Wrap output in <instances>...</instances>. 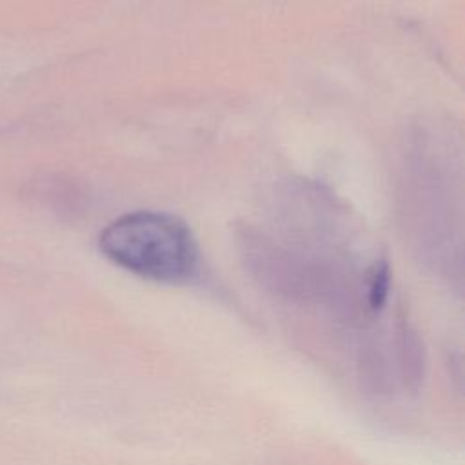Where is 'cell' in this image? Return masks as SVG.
<instances>
[{
  "mask_svg": "<svg viewBox=\"0 0 465 465\" xmlns=\"http://www.w3.org/2000/svg\"><path fill=\"white\" fill-rule=\"evenodd\" d=\"M102 254L140 278L160 283L189 280L198 265V245L180 218L158 211L127 213L98 238Z\"/></svg>",
  "mask_w": 465,
  "mask_h": 465,
  "instance_id": "6da1fadb",
  "label": "cell"
},
{
  "mask_svg": "<svg viewBox=\"0 0 465 465\" xmlns=\"http://www.w3.org/2000/svg\"><path fill=\"white\" fill-rule=\"evenodd\" d=\"M358 378L371 394H389L394 387L392 360L380 341L367 340L358 347Z\"/></svg>",
  "mask_w": 465,
  "mask_h": 465,
  "instance_id": "3957f363",
  "label": "cell"
},
{
  "mask_svg": "<svg viewBox=\"0 0 465 465\" xmlns=\"http://www.w3.org/2000/svg\"><path fill=\"white\" fill-rule=\"evenodd\" d=\"M389 289H391L389 265L383 260L374 262L372 267L367 271V276H365V285H363L365 307L371 312H380L385 307Z\"/></svg>",
  "mask_w": 465,
  "mask_h": 465,
  "instance_id": "277c9868",
  "label": "cell"
},
{
  "mask_svg": "<svg viewBox=\"0 0 465 465\" xmlns=\"http://www.w3.org/2000/svg\"><path fill=\"white\" fill-rule=\"evenodd\" d=\"M391 347L392 369L398 376L396 380L409 392H420L427 376V349L416 327L405 318L398 320Z\"/></svg>",
  "mask_w": 465,
  "mask_h": 465,
  "instance_id": "7a4b0ae2",
  "label": "cell"
}]
</instances>
